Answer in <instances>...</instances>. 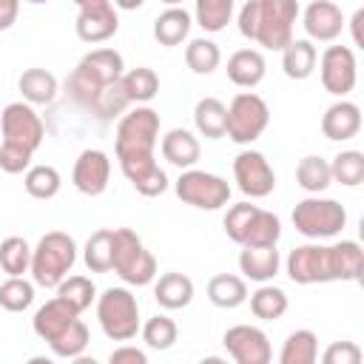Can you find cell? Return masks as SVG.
<instances>
[{
	"instance_id": "ffe728a7",
	"label": "cell",
	"mask_w": 364,
	"mask_h": 364,
	"mask_svg": "<svg viewBox=\"0 0 364 364\" xmlns=\"http://www.w3.org/2000/svg\"><path fill=\"white\" fill-rule=\"evenodd\" d=\"M74 318H80V313H77L65 299L54 296V299H48L46 304L37 307V313H34V318H31V330H34L37 338H43V341L48 344V341L57 338Z\"/></svg>"
},
{
	"instance_id": "f546056e",
	"label": "cell",
	"mask_w": 364,
	"mask_h": 364,
	"mask_svg": "<svg viewBox=\"0 0 364 364\" xmlns=\"http://www.w3.org/2000/svg\"><path fill=\"white\" fill-rule=\"evenodd\" d=\"M228 122V105L216 97H202L193 105V125L205 139H222Z\"/></svg>"
},
{
	"instance_id": "d6a6232c",
	"label": "cell",
	"mask_w": 364,
	"mask_h": 364,
	"mask_svg": "<svg viewBox=\"0 0 364 364\" xmlns=\"http://www.w3.org/2000/svg\"><path fill=\"white\" fill-rule=\"evenodd\" d=\"M296 182L301 191L307 193H321L333 185V173H330V162L318 154H307L299 159L296 165Z\"/></svg>"
},
{
	"instance_id": "44dd1931",
	"label": "cell",
	"mask_w": 364,
	"mask_h": 364,
	"mask_svg": "<svg viewBox=\"0 0 364 364\" xmlns=\"http://www.w3.org/2000/svg\"><path fill=\"white\" fill-rule=\"evenodd\" d=\"M159 151H162V159L179 171L185 168H193L199 162V139L188 131V128H171L162 139H159Z\"/></svg>"
},
{
	"instance_id": "484cf974",
	"label": "cell",
	"mask_w": 364,
	"mask_h": 364,
	"mask_svg": "<svg viewBox=\"0 0 364 364\" xmlns=\"http://www.w3.org/2000/svg\"><path fill=\"white\" fill-rule=\"evenodd\" d=\"M17 91L26 102L31 105H48L57 100V91H60V82L51 71L46 68H26L17 80Z\"/></svg>"
},
{
	"instance_id": "9c48e42d",
	"label": "cell",
	"mask_w": 364,
	"mask_h": 364,
	"mask_svg": "<svg viewBox=\"0 0 364 364\" xmlns=\"http://www.w3.org/2000/svg\"><path fill=\"white\" fill-rule=\"evenodd\" d=\"M111 270L125 284H134V287H145L159 276L154 253L142 245V239L131 228H114V267Z\"/></svg>"
},
{
	"instance_id": "ee69618b",
	"label": "cell",
	"mask_w": 364,
	"mask_h": 364,
	"mask_svg": "<svg viewBox=\"0 0 364 364\" xmlns=\"http://www.w3.org/2000/svg\"><path fill=\"white\" fill-rule=\"evenodd\" d=\"M54 290H57V296L65 299L77 313L88 310V307L97 301V287H94V282H91L88 276H65Z\"/></svg>"
},
{
	"instance_id": "30bf717a",
	"label": "cell",
	"mask_w": 364,
	"mask_h": 364,
	"mask_svg": "<svg viewBox=\"0 0 364 364\" xmlns=\"http://www.w3.org/2000/svg\"><path fill=\"white\" fill-rule=\"evenodd\" d=\"M267 122H270L267 102L253 91H239L228 105L225 136L233 139L236 145H250L264 134Z\"/></svg>"
},
{
	"instance_id": "52a82bcc",
	"label": "cell",
	"mask_w": 364,
	"mask_h": 364,
	"mask_svg": "<svg viewBox=\"0 0 364 364\" xmlns=\"http://www.w3.org/2000/svg\"><path fill=\"white\" fill-rule=\"evenodd\" d=\"M97 321L111 341H131L136 338L139 321V301L128 287H105L97 296Z\"/></svg>"
},
{
	"instance_id": "83f0119b",
	"label": "cell",
	"mask_w": 364,
	"mask_h": 364,
	"mask_svg": "<svg viewBox=\"0 0 364 364\" xmlns=\"http://www.w3.org/2000/svg\"><path fill=\"white\" fill-rule=\"evenodd\" d=\"M316 63H318V51L313 40H290L282 48V71L290 80H307L316 71Z\"/></svg>"
},
{
	"instance_id": "f6af8a7d",
	"label": "cell",
	"mask_w": 364,
	"mask_h": 364,
	"mask_svg": "<svg viewBox=\"0 0 364 364\" xmlns=\"http://www.w3.org/2000/svg\"><path fill=\"white\" fill-rule=\"evenodd\" d=\"M31 151L11 145V142H0V171L3 173H23L31 165Z\"/></svg>"
},
{
	"instance_id": "f1b7e54d",
	"label": "cell",
	"mask_w": 364,
	"mask_h": 364,
	"mask_svg": "<svg viewBox=\"0 0 364 364\" xmlns=\"http://www.w3.org/2000/svg\"><path fill=\"white\" fill-rule=\"evenodd\" d=\"M208 299H210V304H216L222 310H233V307L245 304L247 301V282H245V276H233V273L210 276Z\"/></svg>"
},
{
	"instance_id": "816d5d0a",
	"label": "cell",
	"mask_w": 364,
	"mask_h": 364,
	"mask_svg": "<svg viewBox=\"0 0 364 364\" xmlns=\"http://www.w3.org/2000/svg\"><path fill=\"white\" fill-rule=\"evenodd\" d=\"M77 9H91V6H102V3H111V0H71Z\"/></svg>"
},
{
	"instance_id": "7dc6e473",
	"label": "cell",
	"mask_w": 364,
	"mask_h": 364,
	"mask_svg": "<svg viewBox=\"0 0 364 364\" xmlns=\"http://www.w3.org/2000/svg\"><path fill=\"white\" fill-rule=\"evenodd\" d=\"M108 361H111V364H148V353H145V350H139V347L122 344V347L111 350Z\"/></svg>"
},
{
	"instance_id": "603a6c76",
	"label": "cell",
	"mask_w": 364,
	"mask_h": 364,
	"mask_svg": "<svg viewBox=\"0 0 364 364\" xmlns=\"http://www.w3.org/2000/svg\"><path fill=\"white\" fill-rule=\"evenodd\" d=\"M282 267V256L276 250V245H264V247H242L239 253V270L245 279L250 282H273L276 273Z\"/></svg>"
},
{
	"instance_id": "60d3db41",
	"label": "cell",
	"mask_w": 364,
	"mask_h": 364,
	"mask_svg": "<svg viewBox=\"0 0 364 364\" xmlns=\"http://www.w3.org/2000/svg\"><path fill=\"white\" fill-rule=\"evenodd\" d=\"M31 267V245L23 236H9L0 242V270L6 276H26Z\"/></svg>"
},
{
	"instance_id": "9a60e30c",
	"label": "cell",
	"mask_w": 364,
	"mask_h": 364,
	"mask_svg": "<svg viewBox=\"0 0 364 364\" xmlns=\"http://www.w3.org/2000/svg\"><path fill=\"white\" fill-rule=\"evenodd\" d=\"M222 344L228 350V355L236 364H267L273 358L270 341L264 336V330L253 327V324H233L225 330Z\"/></svg>"
},
{
	"instance_id": "f35d334b",
	"label": "cell",
	"mask_w": 364,
	"mask_h": 364,
	"mask_svg": "<svg viewBox=\"0 0 364 364\" xmlns=\"http://www.w3.org/2000/svg\"><path fill=\"white\" fill-rule=\"evenodd\" d=\"M139 336H142V341H145L148 350L162 353V350H171V347L176 344L179 327H176V321H173L171 316L156 313V316H151V318L139 327Z\"/></svg>"
},
{
	"instance_id": "d590c367",
	"label": "cell",
	"mask_w": 364,
	"mask_h": 364,
	"mask_svg": "<svg viewBox=\"0 0 364 364\" xmlns=\"http://www.w3.org/2000/svg\"><path fill=\"white\" fill-rule=\"evenodd\" d=\"M185 63H188V68H191L193 74L208 77V74H213V71L219 68L222 51H219V46H216L210 37H193V40L185 46Z\"/></svg>"
},
{
	"instance_id": "ba28073f",
	"label": "cell",
	"mask_w": 364,
	"mask_h": 364,
	"mask_svg": "<svg viewBox=\"0 0 364 364\" xmlns=\"http://www.w3.org/2000/svg\"><path fill=\"white\" fill-rule=\"evenodd\" d=\"M293 228L304 236V239H330V236H338L347 225V208L336 199H327V196H318V193H310L307 199L296 202L293 213Z\"/></svg>"
},
{
	"instance_id": "7a4b0ae2",
	"label": "cell",
	"mask_w": 364,
	"mask_h": 364,
	"mask_svg": "<svg viewBox=\"0 0 364 364\" xmlns=\"http://www.w3.org/2000/svg\"><path fill=\"white\" fill-rule=\"evenodd\" d=\"M361 267L364 250L355 239H341L336 245H299L284 259V273L296 284L358 282Z\"/></svg>"
},
{
	"instance_id": "cb8c5ba5",
	"label": "cell",
	"mask_w": 364,
	"mask_h": 364,
	"mask_svg": "<svg viewBox=\"0 0 364 364\" xmlns=\"http://www.w3.org/2000/svg\"><path fill=\"white\" fill-rule=\"evenodd\" d=\"M191 26H193V14L191 11H185L182 6H168L154 20V40L159 46H165V48H173V46L188 40Z\"/></svg>"
},
{
	"instance_id": "681fc988",
	"label": "cell",
	"mask_w": 364,
	"mask_h": 364,
	"mask_svg": "<svg viewBox=\"0 0 364 364\" xmlns=\"http://www.w3.org/2000/svg\"><path fill=\"white\" fill-rule=\"evenodd\" d=\"M361 23H364V9H355V14L350 17V31H353V46H364V37H361Z\"/></svg>"
},
{
	"instance_id": "6da1fadb",
	"label": "cell",
	"mask_w": 364,
	"mask_h": 364,
	"mask_svg": "<svg viewBox=\"0 0 364 364\" xmlns=\"http://www.w3.org/2000/svg\"><path fill=\"white\" fill-rule=\"evenodd\" d=\"M159 125H162L159 114L151 105H134L131 111L119 117L117 139H114L119 171L134 185V191L148 199L165 193L171 185L168 173L154 159V151L159 142Z\"/></svg>"
},
{
	"instance_id": "5bb4252c",
	"label": "cell",
	"mask_w": 364,
	"mask_h": 364,
	"mask_svg": "<svg viewBox=\"0 0 364 364\" xmlns=\"http://www.w3.org/2000/svg\"><path fill=\"white\" fill-rule=\"evenodd\" d=\"M233 182L247 199H264L276 191V171L262 151L245 148L233 159Z\"/></svg>"
},
{
	"instance_id": "ab89813d",
	"label": "cell",
	"mask_w": 364,
	"mask_h": 364,
	"mask_svg": "<svg viewBox=\"0 0 364 364\" xmlns=\"http://www.w3.org/2000/svg\"><path fill=\"white\" fill-rule=\"evenodd\" d=\"M88 341H91V336H88V324H85L82 318H74L57 338L48 341V347H51V353H54L57 358H68V361H74L77 355L85 353Z\"/></svg>"
},
{
	"instance_id": "f907efd6",
	"label": "cell",
	"mask_w": 364,
	"mask_h": 364,
	"mask_svg": "<svg viewBox=\"0 0 364 364\" xmlns=\"http://www.w3.org/2000/svg\"><path fill=\"white\" fill-rule=\"evenodd\" d=\"M117 9H122V11H134V9H139L145 0H111Z\"/></svg>"
},
{
	"instance_id": "2e32d148",
	"label": "cell",
	"mask_w": 364,
	"mask_h": 364,
	"mask_svg": "<svg viewBox=\"0 0 364 364\" xmlns=\"http://www.w3.org/2000/svg\"><path fill=\"white\" fill-rule=\"evenodd\" d=\"M71 182L82 196H100L105 193L108 182H111V159L105 151L100 148H85L80 151L74 171H71Z\"/></svg>"
},
{
	"instance_id": "1f68e13d",
	"label": "cell",
	"mask_w": 364,
	"mask_h": 364,
	"mask_svg": "<svg viewBox=\"0 0 364 364\" xmlns=\"http://www.w3.org/2000/svg\"><path fill=\"white\" fill-rule=\"evenodd\" d=\"M250 299V313L262 321H276L287 313V293L270 282H262L253 293H247Z\"/></svg>"
},
{
	"instance_id": "7402d4cb",
	"label": "cell",
	"mask_w": 364,
	"mask_h": 364,
	"mask_svg": "<svg viewBox=\"0 0 364 364\" xmlns=\"http://www.w3.org/2000/svg\"><path fill=\"white\" fill-rule=\"evenodd\" d=\"M267 74L264 54L259 48H239L228 57V80L239 88H256Z\"/></svg>"
},
{
	"instance_id": "7c38bea8",
	"label": "cell",
	"mask_w": 364,
	"mask_h": 364,
	"mask_svg": "<svg viewBox=\"0 0 364 364\" xmlns=\"http://www.w3.org/2000/svg\"><path fill=\"white\" fill-rule=\"evenodd\" d=\"M0 131H3V142L20 145V148H26L31 154L43 145V136H46V125H43L40 114L26 100L9 102L3 108V114H0Z\"/></svg>"
},
{
	"instance_id": "836d02e7",
	"label": "cell",
	"mask_w": 364,
	"mask_h": 364,
	"mask_svg": "<svg viewBox=\"0 0 364 364\" xmlns=\"http://www.w3.org/2000/svg\"><path fill=\"white\" fill-rule=\"evenodd\" d=\"M318 358V336L307 327L293 330L279 353V364H313Z\"/></svg>"
},
{
	"instance_id": "8992f818",
	"label": "cell",
	"mask_w": 364,
	"mask_h": 364,
	"mask_svg": "<svg viewBox=\"0 0 364 364\" xmlns=\"http://www.w3.org/2000/svg\"><path fill=\"white\" fill-rule=\"evenodd\" d=\"M222 225H225L228 239L242 247H264L282 239V219L273 210H264L250 202L230 205Z\"/></svg>"
},
{
	"instance_id": "5b68a950",
	"label": "cell",
	"mask_w": 364,
	"mask_h": 364,
	"mask_svg": "<svg viewBox=\"0 0 364 364\" xmlns=\"http://www.w3.org/2000/svg\"><path fill=\"white\" fill-rule=\"evenodd\" d=\"M77 262V242L65 230H48L31 247V282L37 287H57Z\"/></svg>"
},
{
	"instance_id": "8fae6325",
	"label": "cell",
	"mask_w": 364,
	"mask_h": 364,
	"mask_svg": "<svg viewBox=\"0 0 364 364\" xmlns=\"http://www.w3.org/2000/svg\"><path fill=\"white\" fill-rule=\"evenodd\" d=\"M176 196L199 210H219L230 202V185L219 173L199 171V168H185L179 179L173 182Z\"/></svg>"
},
{
	"instance_id": "74e56055",
	"label": "cell",
	"mask_w": 364,
	"mask_h": 364,
	"mask_svg": "<svg viewBox=\"0 0 364 364\" xmlns=\"http://www.w3.org/2000/svg\"><path fill=\"white\" fill-rule=\"evenodd\" d=\"M122 85L134 105H148L159 94V77L148 65H136L131 71H122Z\"/></svg>"
},
{
	"instance_id": "4dcf8cb0",
	"label": "cell",
	"mask_w": 364,
	"mask_h": 364,
	"mask_svg": "<svg viewBox=\"0 0 364 364\" xmlns=\"http://www.w3.org/2000/svg\"><path fill=\"white\" fill-rule=\"evenodd\" d=\"M82 262L91 273H108L114 267V228H100L85 239Z\"/></svg>"
},
{
	"instance_id": "3957f363",
	"label": "cell",
	"mask_w": 364,
	"mask_h": 364,
	"mask_svg": "<svg viewBox=\"0 0 364 364\" xmlns=\"http://www.w3.org/2000/svg\"><path fill=\"white\" fill-rule=\"evenodd\" d=\"M299 11V0H247L239 9L236 26L245 40H253L270 51H282L293 40Z\"/></svg>"
},
{
	"instance_id": "ac0fdd59",
	"label": "cell",
	"mask_w": 364,
	"mask_h": 364,
	"mask_svg": "<svg viewBox=\"0 0 364 364\" xmlns=\"http://www.w3.org/2000/svg\"><path fill=\"white\" fill-rule=\"evenodd\" d=\"M119 28V17H117V6L114 3H102V6H91V9H80L74 31L82 43H105L117 34Z\"/></svg>"
},
{
	"instance_id": "4fadbf2b",
	"label": "cell",
	"mask_w": 364,
	"mask_h": 364,
	"mask_svg": "<svg viewBox=\"0 0 364 364\" xmlns=\"http://www.w3.org/2000/svg\"><path fill=\"white\" fill-rule=\"evenodd\" d=\"M318 77L327 94L347 97L358 80V60L350 46H327L318 57Z\"/></svg>"
},
{
	"instance_id": "e575fe53",
	"label": "cell",
	"mask_w": 364,
	"mask_h": 364,
	"mask_svg": "<svg viewBox=\"0 0 364 364\" xmlns=\"http://www.w3.org/2000/svg\"><path fill=\"white\" fill-rule=\"evenodd\" d=\"M233 11H236V0H193V20L208 34L228 28Z\"/></svg>"
},
{
	"instance_id": "e0dca14e",
	"label": "cell",
	"mask_w": 364,
	"mask_h": 364,
	"mask_svg": "<svg viewBox=\"0 0 364 364\" xmlns=\"http://www.w3.org/2000/svg\"><path fill=\"white\" fill-rule=\"evenodd\" d=\"M299 14H301V26L307 31V40H316V43L338 40L347 26L341 9L333 0H310L304 6V11H299Z\"/></svg>"
},
{
	"instance_id": "4316f807",
	"label": "cell",
	"mask_w": 364,
	"mask_h": 364,
	"mask_svg": "<svg viewBox=\"0 0 364 364\" xmlns=\"http://www.w3.org/2000/svg\"><path fill=\"white\" fill-rule=\"evenodd\" d=\"M131 105H134V102H131V97H128L125 85H122V77H117V80L105 82V85L91 97L88 111H91L94 117H100V119L108 122V119H119Z\"/></svg>"
},
{
	"instance_id": "bcb514c9",
	"label": "cell",
	"mask_w": 364,
	"mask_h": 364,
	"mask_svg": "<svg viewBox=\"0 0 364 364\" xmlns=\"http://www.w3.org/2000/svg\"><path fill=\"white\" fill-rule=\"evenodd\" d=\"M324 364H358L361 361V347L355 341H333L321 353Z\"/></svg>"
},
{
	"instance_id": "277c9868",
	"label": "cell",
	"mask_w": 364,
	"mask_h": 364,
	"mask_svg": "<svg viewBox=\"0 0 364 364\" xmlns=\"http://www.w3.org/2000/svg\"><path fill=\"white\" fill-rule=\"evenodd\" d=\"M122 71H125L122 54H119L117 48H111V46H100V48L88 51V54L77 63V68L68 74V80H65V94H68L74 102H80L82 108H88L91 97H94L105 82L122 77Z\"/></svg>"
},
{
	"instance_id": "f5cc1de1",
	"label": "cell",
	"mask_w": 364,
	"mask_h": 364,
	"mask_svg": "<svg viewBox=\"0 0 364 364\" xmlns=\"http://www.w3.org/2000/svg\"><path fill=\"white\" fill-rule=\"evenodd\" d=\"M159 3H165V6H182L185 0H159Z\"/></svg>"
},
{
	"instance_id": "8d00e7d4",
	"label": "cell",
	"mask_w": 364,
	"mask_h": 364,
	"mask_svg": "<svg viewBox=\"0 0 364 364\" xmlns=\"http://www.w3.org/2000/svg\"><path fill=\"white\" fill-rule=\"evenodd\" d=\"M23 188L31 199H54L63 188V176L54 165H28L23 176Z\"/></svg>"
},
{
	"instance_id": "7bdbcfd3",
	"label": "cell",
	"mask_w": 364,
	"mask_h": 364,
	"mask_svg": "<svg viewBox=\"0 0 364 364\" xmlns=\"http://www.w3.org/2000/svg\"><path fill=\"white\" fill-rule=\"evenodd\" d=\"M34 304V282L26 276H9L0 282V307L9 313H23Z\"/></svg>"
},
{
	"instance_id": "c3c4849f",
	"label": "cell",
	"mask_w": 364,
	"mask_h": 364,
	"mask_svg": "<svg viewBox=\"0 0 364 364\" xmlns=\"http://www.w3.org/2000/svg\"><path fill=\"white\" fill-rule=\"evenodd\" d=\"M20 14V0H0V31L11 28Z\"/></svg>"
},
{
	"instance_id": "d6986e66",
	"label": "cell",
	"mask_w": 364,
	"mask_h": 364,
	"mask_svg": "<svg viewBox=\"0 0 364 364\" xmlns=\"http://www.w3.org/2000/svg\"><path fill=\"white\" fill-rule=\"evenodd\" d=\"M358 131H361V108L344 97L321 114V134L333 142H347Z\"/></svg>"
},
{
	"instance_id": "db71d44e",
	"label": "cell",
	"mask_w": 364,
	"mask_h": 364,
	"mask_svg": "<svg viewBox=\"0 0 364 364\" xmlns=\"http://www.w3.org/2000/svg\"><path fill=\"white\" fill-rule=\"evenodd\" d=\"M26 3H31V6H43V3H48V0H26Z\"/></svg>"
},
{
	"instance_id": "d4e9b609",
	"label": "cell",
	"mask_w": 364,
	"mask_h": 364,
	"mask_svg": "<svg viewBox=\"0 0 364 364\" xmlns=\"http://www.w3.org/2000/svg\"><path fill=\"white\" fill-rule=\"evenodd\" d=\"M193 293H196L193 290V282L185 273L171 270V273H162L159 279H154V299L165 310H182V307H188L193 301Z\"/></svg>"
},
{
	"instance_id": "b9f144b4",
	"label": "cell",
	"mask_w": 364,
	"mask_h": 364,
	"mask_svg": "<svg viewBox=\"0 0 364 364\" xmlns=\"http://www.w3.org/2000/svg\"><path fill=\"white\" fill-rule=\"evenodd\" d=\"M330 173H333V182L344 188H358L364 182V154L355 148L336 154L330 159Z\"/></svg>"
}]
</instances>
